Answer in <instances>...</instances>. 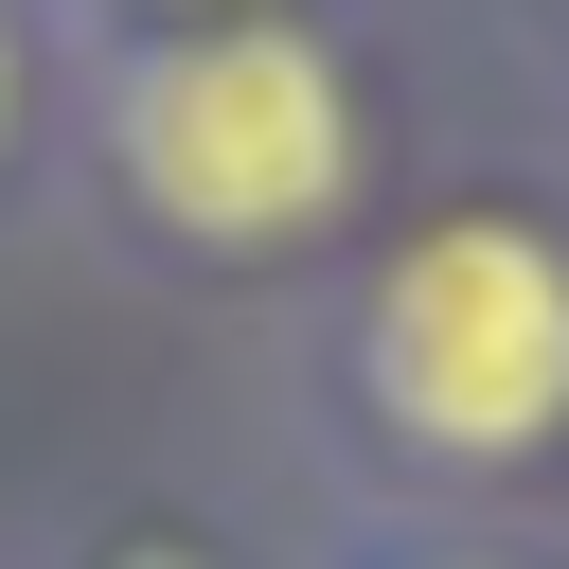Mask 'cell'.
<instances>
[{"mask_svg":"<svg viewBox=\"0 0 569 569\" xmlns=\"http://www.w3.org/2000/svg\"><path fill=\"white\" fill-rule=\"evenodd\" d=\"M107 178L178 249H302L356 196V71L302 18H213L142 36L107 71Z\"/></svg>","mask_w":569,"mask_h":569,"instance_id":"1","label":"cell"},{"mask_svg":"<svg viewBox=\"0 0 569 569\" xmlns=\"http://www.w3.org/2000/svg\"><path fill=\"white\" fill-rule=\"evenodd\" d=\"M356 391L409 462H551L569 445V231L445 213L356 302Z\"/></svg>","mask_w":569,"mask_h":569,"instance_id":"2","label":"cell"},{"mask_svg":"<svg viewBox=\"0 0 569 569\" xmlns=\"http://www.w3.org/2000/svg\"><path fill=\"white\" fill-rule=\"evenodd\" d=\"M160 18H178V36H213V18H267V0H160Z\"/></svg>","mask_w":569,"mask_h":569,"instance_id":"3","label":"cell"},{"mask_svg":"<svg viewBox=\"0 0 569 569\" xmlns=\"http://www.w3.org/2000/svg\"><path fill=\"white\" fill-rule=\"evenodd\" d=\"M0 142H18V18H0Z\"/></svg>","mask_w":569,"mask_h":569,"instance_id":"4","label":"cell"},{"mask_svg":"<svg viewBox=\"0 0 569 569\" xmlns=\"http://www.w3.org/2000/svg\"><path fill=\"white\" fill-rule=\"evenodd\" d=\"M409 569H498V551H409Z\"/></svg>","mask_w":569,"mask_h":569,"instance_id":"5","label":"cell"}]
</instances>
